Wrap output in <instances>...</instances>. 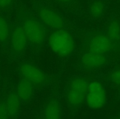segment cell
<instances>
[{
	"mask_svg": "<svg viewBox=\"0 0 120 119\" xmlns=\"http://www.w3.org/2000/svg\"><path fill=\"white\" fill-rule=\"evenodd\" d=\"M49 46L54 53L60 56L72 55L75 48V43L72 36L63 29H56L49 38Z\"/></svg>",
	"mask_w": 120,
	"mask_h": 119,
	"instance_id": "cell-1",
	"label": "cell"
},
{
	"mask_svg": "<svg viewBox=\"0 0 120 119\" xmlns=\"http://www.w3.org/2000/svg\"><path fill=\"white\" fill-rule=\"evenodd\" d=\"M28 41L34 45H40L45 40V30L39 21L30 17H23L21 20Z\"/></svg>",
	"mask_w": 120,
	"mask_h": 119,
	"instance_id": "cell-2",
	"label": "cell"
},
{
	"mask_svg": "<svg viewBox=\"0 0 120 119\" xmlns=\"http://www.w3.org/2000/svg\"><path fill=\"white\" fill-rule=\"evenodd\" d=\"M89 84L85 79L77 78L69 84L67 90V99L72 107H79L83 103L88 92Z\"/></svg>",
	"mask_w": 120,
	"mask_h": 119,
	"instance_id": "cell-3",
	"label": "cell"
},
{
	"mask_svg": "<svg viewBox=\"0 0 120 119\" xmlns=\"http://www.w3.org/2000/svg\"><path fill=\"white\" fill-rule=\"evenodd\" d=\"M86 100L87 106L91 109H100L103 107L106 100V95L103 85L100 82L93 81L89 84Z\"/></svg>",
	"mask_w": 120,
	"mask_h": 119,
	"instance_id": "cell-4",
	"label": "cell"
},
{
	"mask_svg": "<svg viewBox=\"0 0 120 119\" xmlns=\"http://www.w3.org/2000/svg\"><path fill=\"white\" fill-rule=\"evenodd\" d=\"M36 12L40 20L44 24L53 29H63L64 22L61 16L47 6L36 7Z\"/></svg>",
	"mask_w": 120,
	"mask_h": 119,
	"instance_id": "cell-5",
	"label": "cell"
},
{
	"mask_svg": "<svg viewBox=\"0 0 120 119\" xmlns=\"http://www.w3.org/2000/svg\"><path fill=\"white\" fill-rule=\"evenodd\" d=\"M11 47L12 53L20 55L26 49L29 41L22 25H16L11 30Z\"/></svg>",
	"mask_w": 120,
	"mask_h": 119,
	"instance_id": "cell-6",
	"label": "cell"
},
{
	"mask_svg": "<svg viewBox=\"0 0 120 119\" xmlns=\"http://www.w3.org/2000/svg\"><path fill=\"white\" fill-rule=\"evenodd\" d=\"M19 74L22 78L27 79L34 84H43L46 82L47 76L40 69L30 63H23L19 67Z\"/></svg>",
	"mask_w": 120,
	"mask_h": 119,
	"instance_id": "cell-7",
	"label": "cell"
},
{
	"mask_svg": "<svg viewBox=\"0 0 120 119\" xmlns=\"http://www.w3.org/2000/svg\"><path fill=\"white\" fill-rule=\"evenodd\" d=\"M113 47V40L109 36L95 35L90 40L88 49L90 51L103 53L109 51Z\"/></svg>",
	"mask_w": 120,
	"mask_h": 119,
	"instance_id": "cell-8",
	"label": "cell"
},
{
	"mask_svg": "<svg viewBox=\"0 0 120 119\" xmlns=\"http://www.w3.org/2000/svg\"><path fill=\"white\" fill-rule=\"evenodd\" d=\"M106 61V56L103 53L89 51L84 54L81 58V63L83 66L90 69L102 66Z\"/></svg>",
	"mask_w": 120,
	"mask_h": 119,
	"instance_id": "cell-9",
	"label": "cell"
},
{
	"mask_svg": "<svg viewBox=\"0 0 120 119\" xmlns=\"http://www.w3.org/2000/svg\"><path fill=\"white\" fill-rule=\"evenodd\" d=\"M17 94L22 102L30 101L34 94V84L24 78H21L17 84Z\"/></svg>",
	"mask_w": 120,
	"mask_h": 119,
	"instance_id": "cell-10",
	"label": "cell"
},
{
	"mask_svg": "<svg viewBox=\"0 0 120 119\" xmlns=\"http://www.w3.org/2000/svg\"><path fill=\"white\" fill-rule=\"evenodd\" d=\"M20 101L21 99L19 98L17 94L12 93L7 97L4 105L10 117H15L18 113L19 109H20Z\"/></svg>",
	"mask_w": 120,
	"mask_h": 119,
	"instance_id": "cell-11",
	"label": "cell"
},
{
	"mask_svg": "<svg viewBox=\"0 0 120 119\" xmlns=\"http://www.w3.org/2000/svg\"><path fill=\"white\" fill-rule=\"evenodd\" d=\"M62 117V109L57 101L48 103L45 109V117L47 119H58Z\"/></svg>",
	"mask_w": 120,
	"mask_h": 119,
	"instance_id": "cell-12",
	"label": "cell"
},
{
	"mask_svg": "<svg viewBox=\"0 0 120 119\" xmlns=\"http://www.w3.org/2000/svg\"><path fill=\"white\" fill-rule=\"evenodd\" d=\"M11 30L7 19L3 16H0V44L3 46H6L10 41Z\"/></svg>",
	"mask_w": 120,
	"mask_h": 119,
	"instance_id": "cell-13",
	"label": "cell"
},
{
	"mask_svg": "<svg viewBox=\"0 0 120 119\" xmlns=\"http://www.w3.org/2000/svg\"><path fill=\"white\" fill-rule=\"evenodd\" d=\"M120 35V27L117 22H113L110 23L108 28V36L113 41L118 40Z\"/></svg>",
	"mask_w": 120,
	"mask_h": 119,
	"instance_id": "cell-14",
	"label": "cell"
},
{
	"mask_svg": "<svg viewBox=\"0 0 120 119\" xmlns=\"http://www.w3.org/2000/svg\"><path fill=\"white\" fill-rule=\"evenodd\" d=\"M104 9V5L100 2H95L90 5V12L93 17H99L102 14Z\"/></svg>",
	"mask_w": 120,
	"mask_h": 119,
	"instance_id": "cell-15",
	"label": "cell"
},
{
	"mask_svg": "<svg viewBox=\"0 0 120 119\" xmlns=\"http://www.w3.org/2000/svg\"><path fill=\"white\" fill-rule=\"evenodd\" d=\"M13 0H0V10H6L12 5Z\"/></svg>",
	"mask_w": 120,
	"mask_h": 119,
	"instance_id": "cell-16",
	"label": "cell"
},
{
	"mask_svg": "<svg viewBox=\"0 0 120 119\" xmlns=\"http://www.w3.org/2000/svg\"><path fill=\"white\" fill-rule=\"evenodd\" d=\"M112 80L114 84H118V85H120V69L115 70L114 72L112 74Z\"/></svg>",
	"mask_w": 120,
	"mask_h": 119,
	"instance_id": "cell-17",
	"label": "cell"
},
{
	"mask_svg": "<svg viewBox=\"0 0 120 119\" xmlns=\"http://www.w3.org/2000/svg\"><path fill=\"white\" fill-rule=\"evenodd\" d=\"M6 117H10L8 113V111L5 107V105L1 104L0 105V118H6Z\"/></svg>",
	"mask_w": 120,
	"mask_h": 119,
	"instance_id": "cell-18",
	"label": "cell"
},
{
	"mask_svg": "<svg viewBox=\"0 0 120 119\" xmlns=\"http://www.w3.org/2000/svg\"><path fill=\"white\" fill-rule=\"evenodd\" d=\"M58 1H59V2L63 3V4H68L72 2V0H58Z\"/></svg>",
	"mask_w": 120,
	"mask_h": 119,
	"instance_id": "cell-19",
	"label": "cell"
},
{
	"mask_svg": "<svg viewBox=\"0 0 120 119\" xmlns=\"http://www.w3.org/2000/svg\"><path fill=\"white\" fill-rule=\"evenodd\" d=\"M0 105H1V102H0Z\"/></svg>",
	"mask_w": 120,
	"mask_h": 119,
	"instance_id": "cell-20",
	"label": "cell"
}]
</instances>
